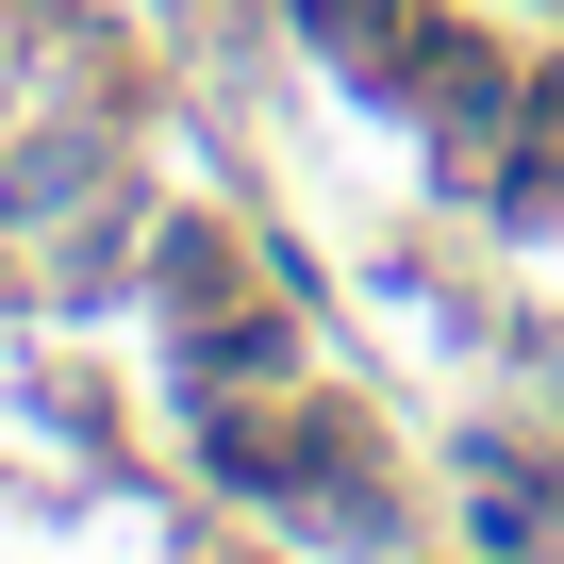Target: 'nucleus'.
Instances as JSON below:
<instances>
[{
  "instance_id": "obj_1",
  "label": "nucleus",
  "mask_w": 564,
  "mask_h": 564,
  "mask_svg": "<svg viewBox=\"0 0 564 564\" xmlns=\"http://www.w3.org/2000/svg\"><path fill=\"white\" fill-rule=\"evenodd\" d=\"M100 183H117V133H100V117H67V133H34V150H0V232H18V249H51Z\"/></svg>"
}]
</instances>
